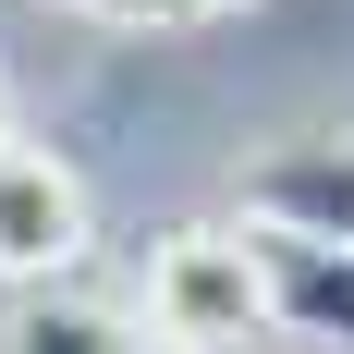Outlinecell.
<instances>
[{"label": "cell", "instance_id": "obj_1", "mask_svg": "<svg viewBox=\"0 0 354 354\" xmlns=\"http://www.w3.org/2000/svg\"><path fill=\"white\" fill-rule=\"evenodd\" d=\"M147 342L159 354H257L269 342V281H257L245 220H183L147 257Z\"/></svg>", "mask_w": 354, "mask_h": 354}, {"label": "cell", "instance_id": "obj_2", "mask_svg": "<svg viewBox=\"0 0 354 354\" xmlns=\"http://www.w3.org/2000/svg\"><path fill=\"white\" fill-rule=\"evenodd\" d=\"M245 232H306V245H354V135H281L245 171Z\"/></svg>", "mask_w": 354, "mask_h": 354}, {"label": "cell", "instance_id": "obj_3", "mask_svg": "<svg viewBox=\"0 0 354 354\" xmlns=\"http://www.w3.org/2000/svg\"><path fill=\"white\" fill-rule=\"evenodd\" d=\"M73 257H86V183L49 147H0V281L37 293V281H62Z\"/></svg>", "mask_w": 354, "mask_h": 354}, {"label": "cell", "instance_id": "obj_4", "mask_svg": "<svg viewBox=\"0 0 354 354\" xmlns=\"http://www.w3.org/2000/svg\"><path fill=\"white\" fill-rule=\"evenodd\" d=\"M257 281H269V342H354V245H306V232H245Z\"/></svg>", "mask_w": 354, "mask_h": 354}, {"label": "cell", "instance_id": "obj_5", "mask_svg": "<svg viewBox=\"0 0 354 354\" xmlns=\"http://www.w3.org/2000/svg\"><path fill=\"white\" fill-rule=\"evenodd\" d=\"M0 354H159V342H147V318H122V306H98V293L37 281V293L0 306Z\"/></svg>", "mask_w": 354, "mask_h": 354}, {"label": "cell", "instance_id": "obj_6", "mask_svg": "<svg viewBox=\"0 0 354 354\" xmlns=\"http://www.w3.org/2000/svg\"><path fill=\"white\" fill-rule=\"evenodd\" d=\"M49 12H86V25H208V12H245V0H49Z\"/></svg>", "mask_w": 354, "mask_h": 354}, {"label": "cell", "instance_id": "obj_7", "mask_svg": "<svg viewBox=\"0 0 354 354\" xmlns=\"http://www.w3.org/2000/svg\"><path fill=\"white\" fill-rule=\"evenodd\" d=\"M0 147H12V86H0Z\"/></svg>", "mask_w": 354, "mask_h": 354}, {"label": "cell", "instance_id": "obj_8", "mask_svg": "<svg viewBox=\"0 0 354 354\" xmlns=\"http://www.w3.org/2000/svg\"><path fill=\"white\" fill-rule=\"evenodd\" d=\"M257 354H306V342H257Z\"/></svg>", "mask_w": 354, "mask_h": 354}]
</instances>
